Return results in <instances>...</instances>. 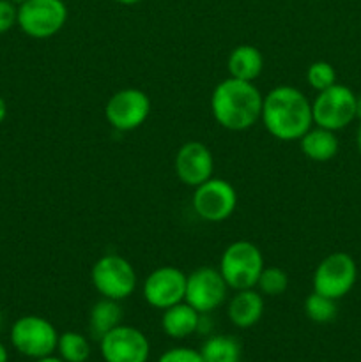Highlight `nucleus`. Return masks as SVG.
Returning a JSON list of instances; mask_svg holds the SVG:
<instances>
[{
	"instance_id": "obj_1",
	"label": "nucleus",
	"mask_w": 361,
	"mask_h": 362,
	"mask_svg": "<svg viewBox=\"0 0 361 362\" xmlns=\"http://www.w3.org/2000/svg\"><path fill=\"white\" fill-rule=\"evenodd\" d=\"M262 124L273 138L280 141H299L314 126L311 101L292 85H280L264 95Z\"/></svg>"
},
{
	"instance_id": "obj_2",
	"label": "nucleus",
	"mask_w": 361,
	"mask_h": 362,
	"mask_svg": "<svg viewBox=\"0 0 361 362\" xmlns=\"http://www.w3.org/2000/svg\"><path fill=\"white\" fill-rule=\"evenodd\" d=\"M264 95L253 81L225 78L211 95V112L216 122L229 131H246L260 120Z\"/></svg>"
},
{
	"instance_id": "obj_3",
	"label": "nucleus",
	"mask_w": 361,
	"mask_h": 362,
	"mask_svg": "<svg viewBox=\"0 0 361 362\" xmlns=\"http://www.w3.org/2000/svg\"><path fill=\"white\" fill-rule=\"evenodd\" d=\"M264 267L262 251L253 243L236 240L223 251L218 269L229 288L239 292V290L255 288Z\"/></svg>"
},
{
	"instance_id": "obj_4",
	"label": "nucleus",
	"mask_w": 361,
	"mask_h": 362,
	"mask_svg": "<svg viewBox=\"0 0 361 362\" xmlns=\"http://www.w3.org/2000/svg\"><path fill=\"white\" fill-rule=\"evenodd\" d=\"M91 281L99 296L120 303L134 293L138 276L127 258L110 253L94 262L91 269Z\"/></svg>"
},
{
	"instance_id": "obj_5",
	"label": "nucleus",
	"mask_w": 361,
	"mask_h": 362,
	"mask_svg": "<svg viewBox=\"0 0 361 362\" xmlns=\"http://www.w3.org/2000/svg\"><path fill=\"white\" fill-rule=\"evenodd\" d=\"M9 338L11 345L20 356L35 361L57 352L59 332L46 318L39 315H25L14 322Z\"/></svg>"
},
{
	"instance_id": "obj_6",
	"label": "nucleus",
	"mask_w": 361,
	"mask_h": 362,
	"mask_svg": "<svg viewBox=\"0 0 361 362\" xmlns=\"http://www.w3.org/2000/svg\"><path fill=\"white\" fill-rule=\"evenodd\" d=\"M64 0H27L18 6V27L32 39H48L67 23Z\"/></svg>"
},
{
	"instance_id": "obj_7",
	"label": "nucleus",
	"mask_w": 361,
	"mask_h": 362,
	"mask_svg": "<svg viewBox=\"0 0 361 362\" xmlns=\"http://www.w3.org/2000/svg\"><path fill=\"white\" fill-rule=\"evenodd\" d=\"M314 126L340 131L356 120V94L345 85L335 83L321 90L311 101Z\"/></svg>"
},
{
	"instance_id": "obj_8",
	"label": "nucleus",
	"mask_w": 361,
	"mask_h": 362,
	"mask_svg": "<svg viewBox=\"0 0 361 362\" xmlns=\"http://www.w3.org/2000/svg\"><path fill=\"white\" fill-rule=\"evenodd\" d=\"M357 265L349 253L335 251L328 255L314 272V292L338 300L354 288Z\"/></svg>"
},
{
	"instance_id": "obj_9",
	"label": "nucleus",
	"mask_w": 361,
	"mask_h": 362,
	"mask_svg": "<svg viewBox=\"0 0 361 362\" xmlns=\"http://www.w3.org/2000/svg\"><path fill=\"white\" fill-rule=\"evenodd\" d=\"M195 212L207 223H222L234 214L237 207V191L229 180L211 177L204 184L195 187Z\"/></svg>"
},
{
	"instance_id": "obj_10",
	"label": "nucleus",
	"mask_w": 361,
	"mask_h": 362,
	"mask_svg": "<svg viewBox=\"0 0 361 362\" xmlns=\"http://www.w3.org/2000/svg\"><path fill=\"white\" fill-rule=\"evenodd\" d=\"M151 99L140 88H120L106 101V122L117 131H134L151 115Z\"/></svg>"
},
{
	"instance_id": "obj_11",
	"label": "nucleus",
	"mask_w": 361,
	"mask_h": 362,
	"mask_svg": "<svg viewBox=\"0 0 361 362\" xmlns=\"http://www.w3.org/2000/svg\"><path fill=\"white\" fill-rule=\"evenodd\" d=\"M99 352L105 362H147L151 343L140 329L120 324L99 339Z\"/></svg>"
},
{
	"instance_id": "obj_12",
	"label": "nucleus",
	"mask_w": 361,
	"mask_h": 362,
	"mask_svg": "<svg viewBox=\"0 0 361 362\" xmlns=\"http://www.w3.org/2000/svg\"><path fill=\"white\" fill-rule=\"evenodd\" d=\"M227 292L229 285L219 269L198 267L188 274L184 300L200 315H211L225 303Z\"/></svg>"
},
{
	"instance_id": "obj_13",
	"label": "nucleus",
	"mask_w": 361,
	"mask_h": 362,
	"mask_svg": "<svg viewBox=\"0 0 361 362\" xmlns=\"http://www.w3.org/2000/svg\"><path fill=\"white\" fill-rule=\"evenodd\" d=\"M186 278L188 274L173 265L154 269L142 285L145 303L161 311L183 303L186 296Z\"/></svg>"
},
{
	"instance_id": "obj_14",
	"label": "nucleus",
	"mask_w": 361,
	"mask_h": 362,
	"mask_svg": "<svg viewBox=\"0 0 361 362\" xmlns=\"http://www.w3.org/2000/svg\"><path fill=\"white\" fill-rule=\"evenodd\" d=\"M177 179L190 187H197L214 173V158L211 148L202 141H188L177 151L173 159Z\"/></svg>"
},
{
	"instance_id": "obj_15",
	"label": "nucleus",
	"mask_w": 361,
	"mask_h": 362,
	"mask_svg": "<svg viewBox=\"0 0 361 362\" xmlns=\"http://www.w3.org/2000/svg\"><path fill=\"white\" fill-rule=\"evenodd\" d=\"M264 310V296L257 288H248L236 292L227 308V315L237 329H250L260 322Z\"/></svg>"
},
{
	"instance_id": "obj_16",
	"label": "nucleus",
	"mask_w": 361,
	"mask_h": 362,
	"mask_svg": "<svg viewBox=\"0 0 361 362\" xmlns=\"http://www.w3.org/2000/svg\"><path fill=\"white\" fill-rule=\"evenodd\" d=\"M198 324H200V313L195 308H191L186 300L163 310L161 329L168 338H190L195 332H198Z\"/></svg>"
},
{
	"instance_id": "obj_17",
	"label": "nucleus",
	"mask_w": 361,
	"mask_h": 362,
	"mask_svg": "<svg viewBox=\"0 0 361 362\" xmlns=\"http://www.w3.org/2000/svg\"><path fill=\"white\" fill-rule=\"evenodd\" d=\"M229 74L243 81H253L260 76L264 69V55L260 49L251 45H241L230 52L227 60Z\"/></svg>"
},
{
	"instance_id": "obj_18",
	"label": "nucleus",
	"mask_w": 361,
	"mask_h": 362,
	"mask_svg": "<svg viewBox=\"0 0 361 362\" xmlns=\"http://www.w3.org/2000/svg\"><path fill=\"white\" fill-rule=\"evenodd\" d=\"M301 152L306 156L308 159L317 163H326L333 159L338 152V138H336L335 131L324 129V127L311 126L306 133L301 136L299 140Z\"/></svg>"
},
{
	"instance_id": "obj_19",
	"label": "nucleus",
	"mask_w": 361,
	"mask_h": 362,
	"mask_svg": "<svg viewBox=\"0 0 361 362\" xmlns=\"http://www.w3.org/2000/svg\"><path fill=\"white\" fill-rule=\"evenodd\" d=\"M122 317L124 311L120 308L119 300L105 299L103 297L101 300H98L92 306L91 313H88V331H91L92 338L99 341L106 332H110L117 325L122 324Z\"/></svg>"
},
{
	"instance_id": "obj_20",
	"label": "nucleus",
	"mask_w": 361,
	"mask_h": 362,
	"mask_svg": "<svg viewBox=\"0 0 361 362\" xmlns=\"http://www.w3.org/2000/svg\"><path fill=\"white\" fill-rule=\"evenodd\" d=\"M200 356L204 362H239L241 345L232 336H211L202 345Z\"/></svg>"
},
{
	"instance_id": "obj_21",
	"label": "nucleus",
	"mask_w": 361,
	"mask_h": 362,
	"mask_svg": "<svg viewBox=\"0 0 361 362\" xmlns=\"http://www.w3.org/2000/svg\"><path fill=\"white\" fill-rule=\"evenodd\" d=\"M57 352L64 362H87L91 357V343L84 334L76 331H67L59 334Z\"/></svg>"
},
{
	"instance_id": "obj_22",
	"label": "nucleus",
	"mask_w": 361,
	"mask_h": 362,
	"mask_svg": "<svg viewBox=\"0 0 361 362\" xmlns=\"http://www.w3.org/2000/svg\"><path fill=\"white\" fill-rule=\"evenodd\" d=\"M336 313H338V306L331 297L311 292L304 299V315L315 324H329V322L335 320Z\"/></svg>"
},
{
	"instance_id": "obj_23",
	"label": "nucleus",
	"mask_w": 361,
	"mask_h": 362,
	"mask_svg": "<svg viewBox=\"0 0 361 362\" xmlns=\"http://www.w3.org/2000/svg\"><path fill=\"white\" fill-rule=\"evenodd\" d=\"M255 288L264 297H278L289 288V276L280 267H264Z\"/></svg>"
},
{
	"instance_id": "obj_24",
	"label": "nucleus",
	"mask_w": 361,
	"mask_h": 362,
	"mask_svg": "<svg viewBox=\"0 0 361 362\" xmlns=\"http://www.w3.org/2000/svg\"><path fill=\"white\" fill-rule=\"evenodd\" d=\"M306 80L310 87L315 88L317 92L326 90V88L333 87L336 83V71L329 62L319 60V62H314L308 67Z\"/></svg>"
},
{
	"instance_id": "obj_25",
	"label": "nucleus",
	"mask_w": 361,
	"mask_h": 362,
	"mask_svg": "<svg viewBox=\"0 0 361 362\" xmlns=\"http://www.w3.org/2000/svg\"><path fill=\"white\" fill-rule=\"evenodd\" d=\"M158 362H204L200 350L190 349V346H173L159 356Z\"/></svg>"
},
{
	"instance_id": "obj_26",
	"label": "nucleus",
	"mask_w": 361,
	"mask_h": 362,
	"mask_svg": "<svg viewBox=\"0 0 361 362\" xmlns=\"http://www.w3.org/2000/svg\"><path fill=\"white\" fill-rule=\"evenodd\" d=\"M18 25V6L11 0H0V34H6Z\"/></svg>"
},
{
	"instance_id": "obj_27",
	"label": "nucleus",
	"mask_w": 361,
	"mask_h": 362,
	"mask_svg": "<svg viewBox=\"0 0 361 362\" xmlns=\"http://www.w3.org/2000/svg\"><path fill=\"white\" fill-rule=\"evenodd\" d=\"M6 117H7V103L4 101V98L0 95V124L6 120Z\"/></svg>"
},
{
	"instance_id": "obj_28",
	"label": "nucleus",
	"mask_w": 361,
	"mask_h": 362,
	"mask_svg": "<svg viewBox=\"0 0 361 362\" xmlns=\"http://www.w3.org/2000/svg\"><path fill=\"white\" fill-rule=\"evenodd\" d=\"M0 362H9V352L2 343H0Z\"/></svg>"
},
{
	"instance_id": "obj_29",
	"label": "nucleus",
	"mask_w": 361,
	"mask_h": 362,
	"mask_svg": "<svg viewBox=\"0 0 361 362\" xmlns=\"http://www.w3.org/2000/svg\"><path fill=\"white\" fill-rule=\"evenodd\" d=\"M32 362H64L60 357H55V356H48V357H42V359H35Z\"/></svg>"
},
{
	"instance_id": "obj_30",
	"label": "nucleus",
	"mask_w": 361,
	"mask_h": 362,
	"mask_svg": "<svg viewBox=\"0 0 361 362\" xmlns=\"http://www.w3.org/2000/svg\"><path fill=\"white\" fill-rule=\"evenodd\" d=\"M356 145H357V151H360V154H361V120H360V126H357V131H356Z\"/></svg>"
},
{
	"instance_id": "obj_31",
	"label": "nucleus",
	"mask_w": 361,
	"mask_h": 362,
	"mask_svg": "<svg viewBox=\"0 0 361 362\" xmlns=\"http://www.w3.org/2000/svg\"><path fill=\"white\" fill-rule=\"evenodd\" d=\"M356 119L361 120V95H356Z\"/></svg>"
},
{
	"instance_id": "obj_32",
	"label": "nucleus",
	"mask_w": 361,
	"mask_h": 362,
	"mask_svg": "<svg viewBox=\"0 0 361 362\" xmlns=\"http://www.w3.org/2000/svg\"><path fill=\"white\" fill-rule=\"evenodd\" d=\"M117 4H122V6H134V4L142 2V0H115Z\"/></svg>"
},
{
	"instance_id": "obj_33",
	"label": "nucleus",
	"mask_w": 361,
	"mask_h": 362,
	"mask_svg": "<svg viewBox=\"0 0 361 362\" xmlns=\"http://www.w3.org/2000/svg\"><path fill=\"white\" fill-rule=\"evenodd\" d=\"M11 2L14 4V6H21L23 2H27V0H11Z\"/></svg>"
},
{
	"instance_id": "obj_34",
	"label": "nucleus",
	"mask_w": 361,
	"mask_h": 362,
	"mask_svg": "<svg viewBox=\"0 0 361 362\" xmlns=\"http://www.w3.org/2000/svg\"><path fill=\"white\" fill-rule=\"evenodd\" d=\"M2 324H4V317H2V311H0V331H2Z\"/></svg>"
},
{
	"instance_id": "obj_35",
	"label": "nucleus",
	"mask_w": 361,
	"mask_h": 362,
	"mask_svg": "<svg viewBox=\"0 0 361 362\" xmlns=\"http://www.w3.org/2000/svg\"><path fill=\"white\" fill-rule=\"evenodd\" d=\"M239 362H241V361H239Z\"/></svg>"
}]
</instances>
